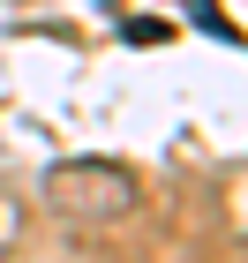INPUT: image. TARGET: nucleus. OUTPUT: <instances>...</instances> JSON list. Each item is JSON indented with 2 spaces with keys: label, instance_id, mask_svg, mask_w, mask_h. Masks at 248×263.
<instances>
[{
  "label": "nucleus",
  "instance_id": "1",
  "mask_svg": "<svg viewBox=\"0 0 248 263\" xmlns=\"http://www.w3.org/2000/svg\"><path fill=\"white\" fill-rule=\"evenodd\" d=\"M45 203L61 218H75V226H121L143 203V181L121 158H61L45 173Z\"/></svg>",
  "mask_w": 248,
  "mask_h": 263
},
{
  "label": "nucleus",
  "instance_id": "2",
  "mask_svg": "<svg viewBox=\"0 0 248 263\" xmlns=\"http://www.w3.org/2000/svg\"><path fill=\"white\" fill-rule=\"evenodd\" d=\"M188 15H196V30H211V38H241V30H233V23H226V8H218V0H188Z\"/></svg>",
  "mask_w": 248,
  "mask_h": 263
}]
</instances>
